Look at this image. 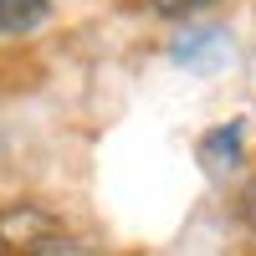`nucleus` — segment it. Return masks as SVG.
Here are the masks:
<instances>
[{
	"label": "nucleus",
	"instance_id": "1",
	"mask_svg": "<svg viewBox=\"0 0 256 256\" xmlns=\"http://www.w3.org/2000/svg\"><path fill=\"white\" fill-rule=\"evenodd\" d=\"M62 236H67L62 220L36 200H16V205L0 210V256H36Z\"/></svg>",
	"mask_w": 256,
	"mask_h": 256
},
{
	"label": "nucleus",
	"instance_id": "2",
	"mask_svg": "<svg viewBox=\"0 0 256 256\" xmlns=\"http://www.w3.org/2000/svg\"><path fill=\"white\" fill-rule=\"evenodd\" d=\"M169 56L180 62L184 72H226L230 67V36L220 26H190L174 46H169Z\"/></svg>",
	"mask_w": 256,
	"mask_h": 256
},
{
	"label": "nucleus",
	"instance_id": "3",
	"mask_svg": "<svg viewBox=\"0 0 256 256\" xmlns=\"http://www.w3.org/2000/svg\"><path fill=\"white\" fill-rule=\"evenodd\" d=\"M241 154H246V123H241V118L210 128V134L200 138V159L216 169V174H230V169L241 164Z\"/></svg>",
	"mask_w": 256,
	"mask_h": 256
},
{
	"label": "nucleus",
	"instance_id": "4",
	"mask_svg": "<svg viewBox=\"0 0 256 256\" xmlns=\"http://www.w3.org/2000/svg\"><path fill=\"white\" fill-rule=\"evenodd\" d=\"M0 16H6V36H26V31H36V26H46L52 0H6Z\"/></svg>",
	"mask_w": 256,
	"mask_h": 256
},
{
	"label": "nucleus",
	"instance_id": "5",
	"mask_svg": "<svg viewBox=\"0 0 256 256\" xmlns=\"http://www.w3.org/2000/svg\"><path fill=\"white\" fill-rule=\"evenodd\" d=\"M216 0H148V10L154 16H169V20H184V16H200V10H210Z\"/></svg>",
	"mask_w": 256,
	"mask_h": 256
},
{
	"label": "nucleus",
	"instance_id": "6",
	"mask_svg": "<svg viewBox=\"0 0 256 256\" xmlns=\"http://www.w3.org/2000/svg\"><path fill=\"white\" fill-rule=\"evenodd\" d=\"M36 256H102V251H92L88 241H72V236H62V241H52L46 251H36Z\"/></svg>",
	"mask_w": 256,
	"mask_h": 256
},
{
	"label": "nucleus",
	"instance_id": "7",
	"mask_svg": "<svg viewBox=\"0 0 256 256\" xmlns=\"http://www.w3.org/2000/svg\"><path fill=\"white\" fill-rule=\"evenodd\" d=\"M241 226H246V236L256 241V174H251L246 190H241Z\"/></svg>",
	"mask_w": 256,
	"mask_h": 256
},
{
	"label": "nucleus",
	"instance_id": "8",
	"mask_svg": "<svg viewBox=\"0 0 256 256\" xmlns=\"http://www.w3.org/2000/svg\"><path fill=\"white\" fill-rule=\"evenodd\" d=\"M0 6H6V0H0ZM0 36H6V16H0Z\"/></svg>",
	"mask_w": 256,
	"mask_h": 256
}]
</instances>
